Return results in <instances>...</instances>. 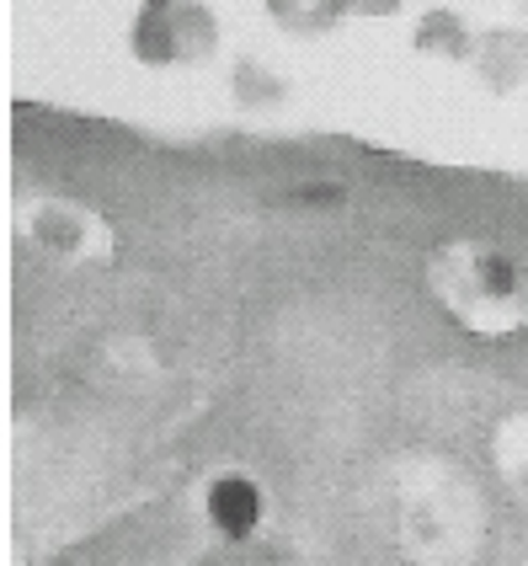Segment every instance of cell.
<instances>
[{
  "instance_id": "6da1fadb",
  "label": "cell",
  "mask_w": 528,
  "mask_h": 566,
  "mask_svg": "<svg viewBox=\"0 0 528 566\" xmlns=\"http://www.w3.org/2000/svg\"><path fill=\"white\" fill-rule=\"evenodd\" d=\"M427 294L475 343H507L528 326V268L486 235H454L427 256Z\"/></svg>"
},
{
  "instance_id": "7a4b0ae2",
  "label": "cell",
  "mask_w": 528,
  "mask_h": 566,
  "mask_svg": "<svg viewBox=\"0 0 528 566\" xmlns=\"http://www.w3.org/2000/svg\"><path fill=\"white\" fill-rule=\"evenodd\" d=\"M224 49V22L209 0H139L128 17V60L145 70H203Z\"/></svg>"
},
{
  "instance_id": "3957f363",
  "label": "cell",
  "mask_w": 528,
  "mask_h": 566,
  "mask_svg": "<svg viewBox=\"0 0 528 566\" xmlns=\"http://www.w3.org/2000/svg\"><path fill=\"white\" fill-rule=\"evenodd\" d=\"M22 230H28L32 247L60 268H107L118 256L107 214L81 203V198H38L22 214Z\"/></svg>"
},
{
  "instance_id": "277c9868",
  "label": "cell",
  "mask_w": 528,
  "mask_h": 566,
  "mask_svg": "<svg viewBox=\"0 0 528 566\" xmlns=\"http://www.w3.org/2000/svg\"><path fill=\"white\" fill-rule=\"evenodd\" d=\"M469 75L492 96H513L528 86V28H481L475 32V54H469Z\"/></svg>"
},
{
  "instance_id": "5b68a950",
  "label": "cell",
  "mask_w": 528,
  "mask_h": 566,
  "mask_svg": "<svg viewBox=\"0 0 528 566\" xmlns=\"http://www.w3.org/2000/svg\"><path fill=\"white\" fill-rule=\"evenodd\" d=\"M203 513H209V524H214L230 545H241V539H251L256 530H262V518H267V497H262L256 475L219 471L214 481H209V492H203Z\"/></svg>"
},
{
  "instance_id": "8992f818",
  "label": "cell",
  "mask_w": 528,
  "mask_h": 566,
  "mask_svg": "<svg viewBox=\"0 0 528 566\" xmlns=\"http://www.w3.org/2000/svg\"><path fill=\"white\" fill-rule=\"evenodd\" d=\"M411 49H416L422 60L469 64V54H475V28H469L460 11L437 6V11H422V22L411 28Z\"/></svg>"
},
{
  "instance_id": "52a82bcc",
  "label": "cell",
  "mask_w": 528,
  "mask_h": 566,
  "mask_svg": "<svg viewBox=\"0 0 528 566\" xmlns=\"http://www.w3.org/2000/svg\"><path fill=\"white\" fill-rule=\"evenodd\" d=\"M262 11L273 17V28H283L288 38H331L352 17L347 0H262Z\"/></svg>"
},
{
  "instance_id": "ba28073f",
  "label": "cell",
  "mask_w": 528,
  "mask_h": 566,
  "mask_svg": "<svg viewBox=\"0 0 528 566\" xmlns=\"http://www.w3.org/2000/svg\"><path fill=\"white\" fill-rule=\"evenodd\" d=\"M497 460H501V471H507V486L528 507V411L507 417L497 428Z\"/></svg>"
},
{
  "instance_id": "9c48e42d",
  "label": "cell",
  "mask_w": 528,
  "mask_h": 566,
  "mask_svg": "<svg viewBox=\"0 0 528 566\" xmlns=\"http://www.w3.org/2000/svg\"><path fill=\"white\" fill-rule=\"evenodd\" d=\"M352 6V17H395L405 0H347Z\"/></svg>"
}]
</instances>
